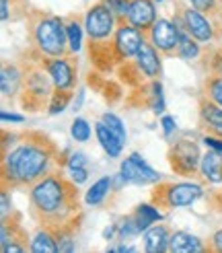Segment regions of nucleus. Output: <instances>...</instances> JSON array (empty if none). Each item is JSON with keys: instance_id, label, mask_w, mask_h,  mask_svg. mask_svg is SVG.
Here are the masks:
<instances>
[{"instance_id": "f257e3e1", "label": "nucleus", "mask_w": 222, "mask_h": 253, "mask_svg": "<svg viewBox=\"0 0 222 253\" xmlns=\"http://www.w3.org/2000/svg\"><path fill=\"white\" fill-rule=\"evenodd\" d=\"M68 155L43 132H2V189L31 187L64 167Z\"/></svg>"}, {"instance_id": "f03ea898", "label": "nucleus", "mask_w": 222, "mask_h": 253, "mask_svg": "<svg viewBox=\"0 0 222 253\" xmlns=\"http://www.w3.org/2000/svg\"><path fill=\"white\" fill-rule=\"evenodd\" d=\"M29 189V214L31 218L47 229H60L82 220L78 183L62 173V169L45 175Z\"/></svg>"}, {"instance_id": "7ed1b4c3", "label": "nucleus", "mask_w": 222, "mask_h": 253, "mask_svg": "<svg viewBox=\"0 0 222 253\" xmlns=\"http://www.w3.org/2000/svg\"><path fill=\"white\" fill-rule=\"evenodd\" d=\"M25 23H27V40L31 52L45 58H60L70 54L66 21L60 15L41 8H31Z\"/></svg>"}, {"instance_id": "20e7f679", "label": "nucleus", "mask_w": 222, "mask_h": 253, "mask_svg": "<svg viewBox=\"0 0 222 253\" xmlns=\"http://www.w3.org/2000/svg\"><path fill=\"white\" fill-rule=\"evenodd\" d=\"M27 62H23V84L19 91V101L21 107L27 109L31 113L41 111L43 107L49 105V99H52L56 84L49 77V72L45 70L41 56L35 52H27Z\"/></svg>"}, {"instance_id": "39448f33", "label": "nucleus", "mask_w": 222, "mask_h": 253, "mask_svg": "<svg viewBox=\"0 0 222 253\" xmlns=\"http://www.w3.org/2000/svg\"><path fill=\"white\" fill-rule=\"evenodd\" d=\"M204 196V185L195 181H158L150 192V202L156 208L173 210V208H187L193 202Z\"/></svg>"}, {"instance_id": "423d86ee", "label": "nucleus", "mask_w": 222, "mask_h": 253, "mask_svg": "<svg viewBox=\"0 0 222 253\" xmlns=\"http://www.w3.org/2000/svg\"><path fill=\"white\" fill-rule=\"evenodd\" d=\"M167 161L175 175L181 177H195L200 173L202 163V150L200 144L191 138H181V140L173 142L167 150Z\"/></svg>"}, {"instance_id": "0eeeda50", "label": "nucleus", "mask_w": 222, "mask_h": 253, "mask_svg": "<svg viewBox=\"0 0 222 253\" xmlns=\"http://www.w3.org/2000/svg\"><path fill=\"white\" fill-rule=\"evenodd\" d=\"M117 17L113 15L103 0L101 2L93 4L84 15V31H86V37L89 40H95V42H101V40H111L117 29Z\"/></svg>"}, {"instance_id": "6e6552de", "label": "nucleus", "mask_w": 222, "mask_h": 253, "mask_svg": "<svg viewBox=\"0 0 222 253\" xmlns=\"http://www.w3.org/2000/svg\"><path fill=\"white\" fill-rule=\"evenodd\" d=\"M45 70L49 72L56 88L60 91H74L78 84V62L72 54L60 58H45L41 56Z\"/></svg>"}, {"instance_id": "1a4fd4ad", "label": "nucleus", "mask_w": 222, "mask_h": 253, "mask_svg": "<svg viewBox=\"0 0 222 253\" xmlns=\"http://www.w3.org/2000/svg\"><path fill=\"white\" fill-rule=\"evenodd\" d=\"M181 12H183V23H185V29L189 31V35L193 40H197L200 43H212L216 40V23L212 21V17H208L206 12L193 8L191 4L189 6H181Z\"/></svg>"}, {"instance_id": "9d476101", "label": "nucleus", "mask_w": 222, "mask_h": 253, "mask_svg": "<svg viewBox=\"0 0 222 253\" xmlns=\"http://www.w3.org/2000/svg\"><path fill=\"white\" fill-rule=\"evenodd\" d=\"M128 105L132 107H146L150 109L152 113H156V116H160L167 105H165V95H163V84H160L158 79L154 81H148L140 86H134L132 88V95L128 99Z\"/></svg>"}, {"instance_id": "9b49d317", "label": "nucleus", "mask_w": 222, "mask_h": 253, "mask_svg": "<svg viewBox=\"0 0 222 253\" xmlns=\"http://www.w3.org/2000/svg\"><path fill=\"white\" fill-rule=\"evenodd\" d=\"M146 40V33H142L140 29H136L134 25H130L128 21L117 23V29L113 33V47H115V56H117V64L123 60H130L138 54L140 45Z\"/></svg>"}, {"instance_id": "f8f14e48", "label": "nucleus", "mask_w": 222, "mask_h": 253, "mask_svg": "<svg viewBox=\"0 0 222 253\" xmlns=\"http://www.w3.org/2000/svg\"><path fill=\"white\" fill-rule=\"evenodd\" d=\"M146 40L150 42L160 54L177 56L179 47V27L169 19H156V23L146 33Z\"/></svg>"}, {"instance_id": "ddd939ff", "label": "nucleus", "mask_w": 222, "mask_h": 253, "mask_svg": "<svg viewBox=\"0 0 222 253\" xmlns=\"http://www.w3.org/2000/svg\"><path fill=\"white\" fill-rule=\"evenodd\" d=\"M119 173L128 183H136V185H154L160 181V173H156L152 167H148L146 161L138 153H132L121 163Z\"/></svg>"}, {"instance_id": "4468645a", "label": "nucleus", "mask_w": 222, "mask_h": 253, "mask_svg": "<svg viewBox=\"0 0 222 253\" xmlns=\"http://www.w3.org/2000/svg\"><path fill=\"white\" fill-rule=\"evenodd\" d=\"M86 49H89V60H91L93 68L99 70L101 74H107V72L117 68V56H115V47H113V37H111V40H101V42L89 40Z\"/></svg>"}, {"instance_id": "2eb2a0df", "label": "nucleus", "mask_w": 222, "mask_h": 253, "mask_svg": "<svg viewBox=\"0 0 222 253\" xmlns=\"http://www.w3.org/2000/svg\"><path fill=\"white\" fill-rule=\"evenodd\" d=\"M132 60L136 62V66H138V70L144 74L146 81L160 79V74H163V60H160V52L148 40H144V43L138 49V54H136Z\"/></svg>"}, {"instance_id": "dca6fc26", "label": "nucleus", "mask_w": 222, "mask_h": 253, "mask_svg": "<svg viewBox=\"0 0 222 253\" xmlns=\"http://www.w3.org/2000/svg\"><path fill=\"white\" fill-rule=\"evenodd\" d=\"M158 12H156V2L154 0H132L130 10L126 21L134 25L136 29H140L142 33H148L150 27L156 23Z\"/></svg>"}, {"instance_id": "f3484780", "label": "nucleus", "mask_w": 222, "mask_h": 253, "mask_svg": "<svg viewBox=\"0 0 222 253\" xmlns=\"http://www.w3.org/2000/svg\"><path fill=\"white\" fill-rule=\"evenodd\" d=\"M23 84V66L21 64H2L0 70V88H2V97L10 99L19 95Z\"/></svg>"}, {"instance_id": "a211bd4d", "label": "nucleus", "mask_w": 222, "mask_h": 253, "mask_svg": "<svg viewBox=\"0 0 222 253\" xmlns=\"http://www.w3.org/2000/svg\"><path fill=\"white\" fill-rule=\"evenodd\" d=\"M171 229L167 224H154L148 231H144V249L148 253H165L169 251Z\"/></svg>"}, {"instance_id": "6ab92c4d", "label": "nucleus", "mask_w": 222, "mask_h": 253, "mask_svg": "<svg viewBox=\"0 0 222 253\" xmlns=\"http://www.w3.org/2000/svg\"><path fill=\"white\" fill-rule=\"evenodd\" d=\"M200 175L208 183H222V153L206 150L200 163Z\"/></svg>"}, {"instance_id": "aec40b11", "label": "nucleus", "mask_w": 222, "mask_h": 253, "mask_svg": "<svg viewBox=\"0 0 222 253\" xmlns=\"http://www.w3.org/2000/svg\"><path fill=\"white\" fill-rule=\"evenodd\" d=\"M169 251L171 253H197V251H206V245L191 233L175 231V233H171Z\"/></svg>"}, {"instance_id": "412c9836", "label": "nucleus", "mask_w": 222, "mask_h": 253, "mask_svg": "<svg viewBox=\"0 0 222 253\" xmlns=\"http://www.w3.org/2000/svg\"><path fill=\"white\" fill-rule=\"evenodd\" d=\"M95 134H97V140H99V144H101V148L105 150L111 159H117L121 155V148H123L121 140L107 128L103 122L95 124Z\"/></svg>"}, {"instance_id": "4be33fe9", "label": "nucleus", "mask_w": 222, "mask_h": 253, "mask_svg": "<svg viewBox=\"0 0 222 253\" xmlns=\"http://www.w3.org/2000/svg\"><path fill=\"white\" fill-rule=\"evenodd\" d=\"M29 10V0H0V19H2V23L27 19Z\"/></svg>"}, {"instance_id": "5701e85b", "label": "nucleus", "mask_w": 222, "mask_h": 253, "mask_svg": "<svg viewBox=\"0 0 222 253\" xmlns=\"http://www.w3.org/2000/svg\"><path fill=\"white\" fill-rule=\"evenodd\" d=\"M33 253H58V237L52 229L47 226H39V231L35 233V237L31 239V249Z\"/></svg>"}, {"instance_id": "b1692460", "label": "nucleus", "mask_w": 222, "mask_h": 253, "mask_svg": "<svg viewBox=\"0 0 222 253\" xmlns=\"http://www.w3.org/2000/svg\"><path fill=\"white\" fill-rule=\"evenodd\" d=\"M66 35H68V47H70V54L76 56L82 47V31H84V25L80 23L78 15H68L66 19Z\"/></svg>"}, {"instance_id": "393cba45", "label": "nucleus", "mask_w": 222, "mask_h": 253, "mask_svg": "<svg viewBox=\"0 0 222 253\" xmlns=\"http://www.w3.org/2000/svg\"><path fill=\"white\" fill-rule=\"evenodd\" d=\"M202 54V47H200V42L193 40V37L189 35L187 29H179V47H177V58L181 60H197Z\"/></svg>"}, {"instance_id": "a878e982", "label": "nucleus", "mask_w": 222, "mask_h": 253, "mask_svg": "<svg viewBox=\"0 0 222 253\" xmlns=\"http://www.w3.org/2000/svg\"><path fill=\"white\" fill-rule=\"evenodd\" d=\"M134 218H136V224H138V229H140V233H142V231L150 229V224L163 220V214H160V210L150 202V204H140V206H136Z\"/></svg>"}, {"instance_id": "bb28decb", "label": "nucleus", "mask_w": 222, "mask_h": 253, "mask_svg": "<svg viewBox=\"0 0 222 253\" xmlns=\"http://www.w3.org/2000/svg\"><path fill=\"white\" fill-rule=\"evenodd\" d=\"M111 187H113V179H111L109 175L101 177L99 181H95L91 187H89V192H86L84 196V202L89 206H99L101 202L107 198V194L111 192Z\"/></svg>"}, {"instance_id": "cd10ccee", "label": "nucleus", "mask_w": 222, "mask_h": 253, "mask_svg": "<svg viewBox=\"0 0 222 253\" xmlns=\"http://www.w3.org/2000/svg\"><path fill=\"white\" fill-rule=\"evenodd\" d=\"M204 95L222 107V77L220 74H210L204 81Z\"/></svg>"}, {"instance_id": "c85d7f7f", "label": "nucleus", "mask_w": 222, "mask_h": 253, "mask_svg": "<svg viewBox=\"0 0 222 253\" xmlns=\"http://www.w3.org/2000/svg\"><path fill=\"white\" fill-rule=\"evenodd\" d=\"M70 99H72V91H60V88H56L52 99H49L47 113H49V116H58V113H62L68 107Z\"/></svg>"}, {"instance_id": "c756f323", "label": "nucleus", "mask_w": 222, "mask_h": 253, "mask_svg": "<svg viewBox=\"0 0 222 253\" xmlns=\"http://www.w3.org/2000/svg\"><path fill=\"white\" fill-rule=\"evenodd\" d=\"M101 122L107 126V128L111 130V132H113L117 138H119V140H121V144H126V140H128V132H126V126H123V122L115 116V113H103V116H101Z\"/></svg>"}, {"instance_id": "7c9ffc66", "label": "nucleus", "mask_w": 222, "mask_h": 253, "mask_svg": "<svg viewBox=\"0 0 222 253\" xmlns=\"http://www.w3.org/2000/svg\"><path fill=\"white\" fill-rule=\"evenodd\" d=\"M70 134L76 142H89L91 140V126L84 118H76L70 126Z\"/></svg>"}, {"instance_id": "2f4dec72", "label": "nucleus", "mask_w": 222, "mask_h": 253, "mask_svg": "<svg viewBox=\"0 0 222 253\" xmlns=\"http://www.w3.org/2000/svg\"><path fill=\"white\" fill-rule=\"evenodd\" d=\"M136 235H140V229H138V224H136L134 214H130V216H126L117 224V237L123 241V239H132Z\"/></svg>"}, {"instance_id": "473e14b6", "label": "nucleus", "mask_w": 222, "mask_h": 253, "mask_svg": "<svg viewBox=\"0 0 222 253\" xmlns=\"http://www.w3.org/2000/svg\"><path fill=\"white\" fill-rule=\"evenodd\" d=\"M103 2L113 10V15L117 17L119 23L126 21L128 17V10H130V4H132V0H103Z\"/></svg>"}, {"instance_id": "72a5a7b5", "label": "nucleus", "mask_w": 222, "mask_h": 253, "mask_svg": "<svg viewBox=\"0 0 222 253\" xmlns=\"http://www.w3.org/2000/svg\"><path fill=\"white\" fill-rule=\"evenodd\" d=\"M0 214H2V218H6V216H10L12 212V200H10V194H8V189H2V192H0Z\"/></svg>"}, {"instance_id": "f704fd0d", "label": "nucleus", "mask_w": 222, "mask_h": 253, "mask_svg": "<svg viewBox=\"0 0 222 253\" xmlns=\"http://www.w3.org/2000/svg\"><path fill=\"white\" fill-rule=\"evenodd\" d=\"M202 142L210 148V150H216V153H222V138L214 136V134H204Z\"/></svg>"}, {"instance_id": "c9c22d12", "label": "nucleus", "mask_w": 222, "mask_h": 253, "mask_svg": "<svg viewBox=\"0 0 222 253\" xmlns=\"http://www.w3.org/2000/svg\"><path fill=\"white\" fill-rule=\"evenodd\" d=\"M206 251H212V253H222V229L216 231L212 237H210V241L206 245Z\"/></svg>"}, {"instance_id": "e433bc0d", "label": "nucleus", "mask_w": 222, "mask_h": 253, "mask_svg": "<svg viewBox=\"0 0 222 253\" xmlns=\"http://www.w3.org/2000/svg\"><path fill=\"white\" fill-rule=\"evenodd\" d=\"M84 165H86V157L82 153H70L68 155V161H66L68 169H78V167H84Z\"/></svg>"}, {"instance_id": "4c0bfd02", "label": "nucleus", "mask_w": 222, "mask_h": 253, "mask_svg": "<svg viewBox=\"0 0 222 253\" xmlns=\"http://www.w3.org/2000/svg\"><path fill=\"white\" fill-rule=\"evenodd\" d=\"M70 179L74 183H84L86 179H89V171H86L84 167H78V169H70Z\"/></svg>"}, {"instance_id": "58836bf2", "label": "nucleus", "mask_w": 222, "mask_h": 253, "mask_svg": "<svg viewBox=\"0 0 222 253\" xmlns=\"http://www.w3.org/2000/svg\"><path fill=\"white\" fill-rule=\"evenodd\" d=\"M160 126H163V132H165V136H167V138H169L173 132H175V128H177L175 120H173L171 116H165V118H163V122H160Z\"/></svg>"}, {"instance_id": "ea45409f", "label": "nucleus", "mask_w": 222, "mask_h": 253, "mask_svg": "<svg viewBox=\"0 0 222 253\" xmlns=\"http://www.w3.org/2000/svg\"><path fill=\"white\" fill-rule=\"evenodd\" d=\"M0 120L2 122H12V124H23V116H19V113H6V111H2L0 113Z\"/></svg>"}, {"instance_id": "a19ab883", "label": "nucleus", "mask_w": 222, "mask_h": 253, "mask_svg": "<svg viewBox=\"0 0 222 253\" xmlns=\"http://www.w3.org/2000/svg\"><path fill=\"white\" fill-rule=\"evenodd\" d=\"M82 99H84V93H82V91H78V99L74 101V109H80V103H82Z\"/></svg>"}, {"instance_id": "79ce46f5", "label": "nucleus", "mask_w": 222, "mask_h": 253, "mask_svg": "<svg viewBox=\"0 0 222 253\" xmlns=\"http://www.w3.org/2000/svg\"><path fill=\"white\" fill-rule=\"evenodd\" d=\"M154 2H156V4H163V2H165V0H154Z\"/></svg>"}]
</instances>
